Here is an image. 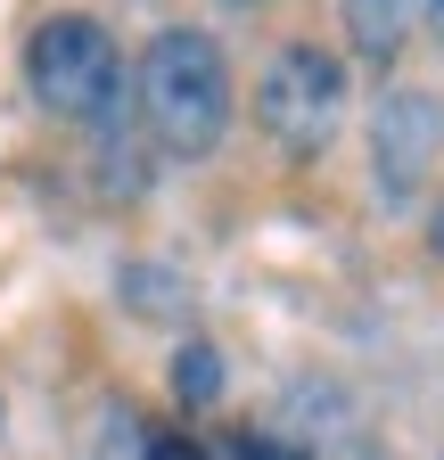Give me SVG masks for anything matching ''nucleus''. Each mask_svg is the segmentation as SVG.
Listing matches in <instances>:
<instances>
[{
	"label": "nucleus",
	"instance_id": "nucleus-1",
	"mask_svg": "<svg viewBox=\"0 0 444 460\" xmlns=\"http://www.w3.org/2000/svg\"><path fill=\"white\" fill-rule=\"evenodd\" d=\"M132 99H140L148 140L164 156L198 164V156L222 148V132H231V58H222V41L198 33V25H164L140 49Z\"/></svg>",
	"mask_w": 444,
	"mask_h": 460
},
{
	"label": "nucleus",
	"instance_id": "nucleus-2",
	"mask_svg": "<svg viewBox=\"0 0 444 460\" xmlns=\"http://www.w3.org/2000/svg\"><path fill=\"white\" fill-rule=\"evenodd\" d=\"M25 91L58 115V124H107L124 107V49L99 17L67 9V17H41L25 33Z\"/></svg>",
	"mask_w": 444,
	"mask_h": 460
},
{
	"label": "nucleus",
	"instance_id": "nucleus-3",
	"mask_svg": "<svg viewBox=\"0 0 444 460\" xmlns=\"http://www.w3.org/2000/svg\"><path fill=\"white\" fill-rule=\"evenodd\" d=\"M255 124L289 164H313L346 124V58L321 41H280L255 75Z\"/></svg>",
	"mask_w": 444,
	"mask_h": 460
},
{
	"label": "nucleus",
	"instance_id": "nucleus-4",
	"mask_svg": "<svg viewBox=\"0 0 444 460\" xmlns=\"http://www.w3.org/2000/svg\"><path fill=\"white\" fill-rule=\"evenodd\" d=\"M436 156H444V99L420 83H395L370 115V181L386 198H420Z\"/></svg>",
	"mask_w": 444,
	"mask_h": 460
},
{
	"label": "nucleus",
	"instance_id": "nucleus-5",
	"mask_svg": "<svg viewBox=\"0 0 444 460\" xmlns=\"http://www.w3.org/2000/svg\"><path fill=\"white\" fill-rule=\"evenodd\" d=\"M412 41V0H346V49L370 58V66H386Z\"/></svg>",
	"mask_w": 444,
	"mask_h": 460
},
{
	"label": "nucleus",
	"instance_id": "nucleus-6",
	"mask_svg": "<svg viewBox=\"0 0 444 460\" xmlns=\"http://www.w3.org/2000/svg\"><path fill=\"white\" fill-rule=\"evenodd\" d=\"M173 394L190 402V411H206V402H222V354L206 337H190L182 354H173Z\"/></svg>",
	"mask_w": 444,
	"mask_h": 460
},
{
	"label": "nucleus",
	"instance_id": "nucleus-7",
	"mask_svg": "<svg viewBox=\"0 0 444 460\" xmlns=\"http://www.w3.org/2000/svg\"><path fill=\"white\" fill-rule=\"evenodd\" d=\"M148 460H206V444H190V436H156Z\"/></svg>",
	"mask_w": 444,
	"mask_h": 460
},
{
	"label": "nucleus",
	"instance_id": "nucleus-8",
	"mask_svg": "<svg viewBox=\"0 0 444 460\" xmlns=\"http://www.w3.org/2000/svg\"><path fill=\"white\" fill-rule=\"evenodd\" d=\"M239 460H305V452H289V444H271V436H239Z\"/></svg>",
	"mask_w": 444,
	"mask_h": 460
},
{
	"label": "nucleus",
	"instance_id": "nucleus-9",
	"mask_svg": "<svg viewBox=\"0 0 444 460\" xmlns=\"http://www.w3.org/2000/svg\"><path fill=\"white\" fill-rule=\"evenodd\" d=\"M428 247H436V263H444V206H436V222H428Z\"/></svg>",
	"mask_w": 444,
	"mask_h": 460
},
{
	"label": "nucleus",
	"instance_id": "nucleus-10",
	"mask_svg": "<svg viewBox=\"0 0 444 460\" xmlns=\"http://www.w3.org/2000/svg\"><path fill=\"white\" fill-rule=\"evenodd\" d=\"M428 25H436V33H444V0H428Z\"/></svg>",
	"mask_w": 444,
	"mask_h": 460
},
{
	"label": "nucleus",
	"instance_id": "nucleus-11",
	"mask_svg": "<svg viewBox=\"0 0 444 460\" xmlns=\"http://www.w3.org/2000/svg\"><path fill=\"white\" fill-rule=\"evenodd\" d=\"M222 9H263V0H222Z\"/></svg>",
	"mask_w": 444,
	"mask_h": 460
}]
</instances>
